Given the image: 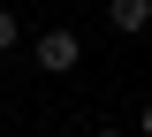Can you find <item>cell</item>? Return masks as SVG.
I'll return each mask as SVG.
<instances>
[{
  "label": "cell",
  "instance_id": "6da1fadb",
  "mask_svg": "<svg viewBox=\"0 0 152 137\" xmlns=\"http://www.w3.org/2000/svg\"><path fill=\"white\" fill-rule=\"evenodd\" d=\"M38 69H46V76H69L76 61H84V38H76V31H38Z\"/></svg>",
  "mask_w": 152,
  "mask_h": 137
},
{
  "label": "cell",
  "instance_id": "277c9868",
  "mask_svg": "<svg viewBox=\"0 0 152 137\" xmlns=\"http://www.w3.org/2000/svg\"><path fill=\"white\" fill-rule=\"evenodd\" d=\"M137 137H152V99H145V107H137Z\"/></svg>",
  "mask_w": 152,
  "mask_h": 137
},
{
  "label": "cell",
  "instance_id": "3957f363",
  "mask_svg": "<svg viewBox=\"0 0 152 137\" xmlns=\"http://www.w3.org/2000/svg\"><path fill=\"white\" fill-rule=\"evenodd\" d=\"M15 38H23V23H15V8H0V53H8Z\"/></svg>",
  "mask_w": 152,
  "mask_h": 137
},
{
  "label": "cell",
  "instance_id": "7a4b0ae2",
  "mask_svg": "<svg viewBox=\"0 0 152 137\" xmlns=\"http://www.w3.org/2000/svg\"><path fill=\"white\" fill-rule=\"evenodd\" d=\"M107 23L122 38H152V0H107Z\"/></svg>",
  "mask_w": 152,
  "mask_h": 137
},
{
  "label": "cell",
  "instance_id": "5b68a950",
  "mask_svg": "<svg viewBox=\"0 0 152 137\" xmlns=\"http://www.w3.org/2000/svg\"><path fill=\"white\" fill-rule=\"evenodd\" d=\"M91 137H137V130H114V122H107V130H91Z\"/></svg>",
  "mask_w": 152,
  "mask_h": 137
}]
</instances>
